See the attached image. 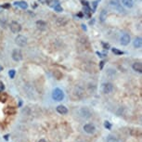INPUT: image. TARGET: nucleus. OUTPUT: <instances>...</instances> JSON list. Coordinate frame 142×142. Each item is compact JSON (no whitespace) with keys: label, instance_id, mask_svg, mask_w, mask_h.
I'll list each match as a JSON object with an SVG mask.
<instances>
[{"label":"nucleus","instance_id":"f8f14e48","mask_svg":"<svg viewBox=\"0 0 142 142\" xmlns=\"http://www.w3.org/2000/svg\"><path fill=\"white\" fill-rule=\"evenodd\" d=\"M132 67H133L134 71L137 72V73H139V74H141V73H142V64H141V62H135Z\"/></svg>","mask_w":142,"mask_h":142},{"label":"nucleus","instance_id":"4468645a","mask_svg":"<svg viewBox=\"0 0 142 142\" xmlns=\"http://www.w3.org/2000/svg\"><path fill=\"white\" fill-rule=\"evenodd\" d=\"M134 46L136 49H140L142 46V38L141 37H136V39L134 40Z\"/></svg>","mask_w":142,"mask_h":142},{"label":"nucleus","instance_id":"a211bd4d","mask_svg":"<svg viewBox=\"0 0 142 142\" xmlns=\"http://www.w3.org/2000/svg\"><path fill=\"white\" fill-rule=\"evenodd\" d=\"M122 3L123 5L125 7H126V8H132L134 5V2H133V0H122Z\"/></svg>","mask_w":142,"mask_h":142},{"label":"nucleus","instance_id":"b1692460","mask_svg":"<svg viewBox=\"0 0 142 142\" xmlns=\"http://www.w3.org/2000/svg\"><path fill=\"white\" fill-rule=\"evenodd\" d=\"M15 74H16L15 70H10V71L9 72V77H10L11 79H13V78L15 77Z\"/></svg>","mask_w":142,"mask_h":142},{"label":"nucleus","instance_id":"72a5a7b5","mask_svg":"<svg viewBox=\"0 0 142 142\" xmlns=\"http://www.w3.org/2000/svg\"><path fill=\"white\" fill-rule=\"evenodd\" d=\"M39 142H46V141H45V139H40V140H39Z\"/></svg>","mask_w":142,"mask_h":142},{"label":"nucleus","instance_id":"f704fd0d","mask_svg":"<svg viewBox=\"0 0 142 142\" xmlns=\"http://www.w3.org/2000/svg\"><path fill=\"white\" fill-rule=\"evenodd\" d=\"M83 29H85V30H86V27H85V25H84V24H83Z\"/></svg>","mask_w":142,"mask_h":142},{"label":"nucleus","instance_id":"393cba45","mask_svg":"<svg viewBox=\"0 0 142 142\" xmlns=\"http://www.w3.org/2000/svg\"><path fill=\"white\" fill-rule=\"evenodd\" d=\"M107 142H117V139L114 137V136H110L107 138Z\"/></svg>","mask_w":142,"mask_h":142},{"label":"nucleus","instance_id":"7c9ffc66","mask_svg":"<svg viewBox=\"0 0 142 142\" xmlns=\"http://www.w3.org/2000/svg\"><path fill=\"white\" fill-rule=\"evenodd\" d=\"M104 61H101V62H100V69H102L103 68V66H104Z\"/></svg>","mask_w":142,"mask_h":142},{"label":"nucleus","instance_id":"ddd939ff","mask_svg":"<svg viewBox=\"0 0 142 142\" xmlns=\"http://www.w3.org/2000/svg\"><path fill=\"white\" fill-rule=\"evenodd\" d=\"M57 111L59 112L60 114H66L67 112H68V109L66 108L65 106L63 105H59L57 107Z\"/></svg>","mask_w":142,"mask_h":142},{"label":"nucleus","instance_id":"9d476101","mask_svg":"<svg viewBox=\"0 0 142 142\" xmlns=\"http://www.w3.org/2000/svg\"><path fill=\"white\" fill-rule=\"evenodd\" d=\"M46 26H48V24L44 20H37L36 21V27L37 29H39L40 31H45L46 29Z\"/></svg>","mask_w":142,"mask_h":142},{"label":"nucleus","instance_id":"bb28decb","mask_svg":"<svg viewBox=\"0 0 142 142\" xmlns=\"http://www.w3.org/2000/svg\"><path fill=\"white\" fill-rule=\"evenodd\" d=\"M4 89H5V85L2 82H0V92H3Z\"/></svg>","mask_w":142,"mask_h":142},{"label":"nucleus","instance_id":"9b49d317","mask_svg":"<svg viewBox=\"0 0 142 142\" xmlns=\"http://www.w3.org/2000/svg\"><path fill=\"white\" fill-rule=\"evenodd\" d=\"M56 23H57L58 26H65L67 23H68V20L66 19V18H58L57 21H56Z\"/></svg>","mask_w":142,"mask_h":142},{"label":"nucleus","instance_id":"2eb2a0df","mask_svg":"<svg viewBox=\"0 0 142 142\" xmlns=\"http://www.w3.org/2000/svg\"><path fill=\"white\" fill-rule=\"evenodd\" d=\"M14 5L17 7H20V9H26L27 8H28L27 3L24 2V1H16V2L14 3Z\"/></svg>","mask_w":142,"mask_h":142},{"label":"nucleus","instance_id":"c9c22d12","mask_svg":"<svg viewBox=\"0 0 142 142\" xmlns=\"http://www.w3.org/2000/svg\"><path fill=\"white\" fill-rule=\"evenodd\" d=\"M2 70H3V67H2V66H1V65H0V72H1V71H2Z\"/></svg>","mask_w":142,"mask_h":142},{"label":"nucleus","instance_id":"473e14b6","mask_svg":"<svg viewBox=\"0 0 142 142\" xmlns=\"http://www.w3.org/2000/svg\"><path fill=\"white\" fill-rule=\"evenodd\" d=\"M9 6H10L9 4H7V5H5V6H4V8H9Z\"/></svg>","mask_w":142,"mask_h":142},{"label":"nucleus","instance_id":"aec40b11","mask_svg":"<svg viewBox=\"0 0 142 142\" xmlns=\"http://www.w3.org/2000/svg\"><path fill=\"white\" fill-rule=\"evenodd\" d=\"M99 3H100V0H96V1L92 2V9H91L92 13L96 11V9H97V7H98V4H99Z\"/></svg>","mask_w":142,"mask_h":142},{"label":"nucleus","instance_id":"5701e85b","mask_svg":"<svg viewBox=\"0 0 142 142\" xmlns=\"http://www.w3.org/2000/svg\"><path fill=\"white\" fill-rule=\"evenodd\" d=\"M54 9H55V11H57V12H62L63 11L62 7L60 6V5H58V6H56L54 8Z\"/></svg>","mask_w":142,"mask_h":142},{"label":"nucleus","instance_id":"f3484780","mask_svg":"<svg viewBox=\"0 0 142 142\" xmlns=\"http://www.w3.org/2000/svg\"><path fill=\"white\" fill-rule=\"evenodd\" d=\"M48 5H49V7H50V8H52V9H54L55 7L58 6V5H60V1L59 0H49L48 1Z\"/></svg>","mask_w":142,"mask_h":142},{"label":"nucleus","instance_id":"c756f323","mask_svg":"<svg viewBox=\"0 0 142 142\" xmlns=\"http://www.w3.org/2000/svg\"><path fill=\"white\" fill-rule=\"evenodd\" d=\"M97 54L99 55L100 57H101V58H102V57H105V56H106V54H102V53H100V52H99V51L97 52Z\"/></svg>","mask_w":142,"mask_h":142},{"label":"nucleus","instance_id":"7ed1b4c3","mask_svg":"<svg viewBox=\"0 0 142 142\" xmlns=\"http://www.w3.org/2000/svg\"><path fill=\"white\" fill-rule=\"evenodd\" d=\"M15 42L19 46L22 48V46H25L27 45V38H26L24 35H18L16 38H15Z\"/></svg>","mask_w":142,"mask_h":142},{"label":"nucleus","instance_id":"dca6fc26","mask_svg":"<svg viewBox=\"0 0 142 142\" xmlns=\"http://www.w3.org/2000/svg\"><path fill=\"white\" fill-rule=\"evenodd\" d=\"M107 16H108V12H107V10L103 9L100 14V20L101 21V22H104V21L106 20V19H107Z\"/></svg>","mask_w":142,"mask_h":142},{"label":"nucleus","instance_id":"f257e3e1","mask_svg":"<svg viewBox=\"0 0 142 142\" xmlns=\"http://www.w3.org/2000/svg\"><path fill=\"white\" fill-rule=\"evenodd\" d=\"M52 99L55 101H61L64 99V92L60 88H55L52 92Z\"/></svg>","mask_w":142,"mask_h":142},{"label":"nucleus","instance_id":"20e7f679","mask_svg":"<svg viewBox=\"0 0 142 142\" xmlns=\"http://www.w3.org/2000/svg\"><path fill=\"white\" fill-rule=\"evenodd\" d=\"M12 59L15 61H20L22 60V53L20 49H14L12 52Z\"/></svg>","mask_w":142,"mask_h":142},{"label":"nucleus","instance_id":"f03ea898","mask_svg":"<svg viewBox=\"0 0 142 142\" xmlns=\"http://www.w3.org/2000/svg\"><path fill=\"white\" fill-rule=\"evenodd\" d=\"M9 28H10V31L13 34H19L20 30H21V25L18 21H11L10 25H9Z\"/></svg>","mask_w":142,"mask_h":142},{"label":"nucleus","instance_id":"c85d7f7f","mask_svg":"<svg viewBox=\"0 0 142 142\" xmlns=\"http://www.w3.org/2000/svg\"><path fill=\"white\" fill-rule=\"evenodd\" d=\"M82 4H83V6H88V2L87 1H85V0L82 1Z\"/></svg>","mask_w":142,"mask_h":142},{"label":"nucleus","instance_id":"1a4fd4ad","mask_svg":"<svg viewBox=\"0 0 142 142\" xmlns=\"http://www.w3.org/2000/svg\"><path fill=\"white\" fill-rule=\"evenodd\" d=\"M79 112H80V115L82 117H84V118H89L91 115L90 111L87 108H82L79 111Z\"/></svg>","mask_w":142,"mask_h":142},{"label":"nucleus","instance_id":"6e6552de","mask_svg":"<svg viewBox=\"0 0 142 142\" xmlns=\"http://www.w3.org/2000/svg\"><path fill=\"white\" fill-rule=\"evenodd\" d=\"M130 43V35L128 34H124L121 37V45H127Z\"/></svg>","mask_w":142,"mask_h":142},{"label":"nucleus","instance_id":"423d86ee","mask_svg":"<svg viewBox=\"0 0 142 142\" xmlns=\"http://www.w3.org/2000/svg\"><path fill=\"white\" fill-rule=\"evenodd\" d=\"M102 90L105 94H110L113 90V85L111 83H106L102 86Z\"/></svg>","mask_w":142,"mask_h":142},{"label":"nucleus","instance_id":"a878e982","mask_svg":"<svg viewBox=\"0 0 142 142\" xmlns=\"http://www.w3.org/2000/svg\"><path fill=\"white\" fill-rule=\"evenodd\" d=\"M104 126H105L107 129H111V125L110 124V122H108V121H105V122H104Z\"/></svg>","mask_w":142,"mask_h":142},{"label":"nucleus","instance_id":"39448f33","mask_svg":"<svg viewBox=\"0 0 142 142\" xmlns=\"http://www.w3.org/2000/svg\"><path fill=\"white\" fill-rule=\"evenodd\" d=\"M111 6L113 7L114 9H117L118 11L120 12V13H125V10L122 8V6H121V4L118 2V0H111Z\"/></svg>","mask_w":142,"mask_h":142},{"label":"nucleus","instance_id":"4be33fe9","mask_svg":"<svg viewBox=\"0 0 142 142\" xmlns=\"http://www.w3.org/2000/svg\"><path fill=\"white\" fill-rule=\"evenodd\" d=\"M111 50H112V52H113L114 54H116V55H123V54H124V52L121 51V50H119V49H115V48L111 49Z\"/></svg>","mask_w":142,"mask_h":142},{"label":"nucleus","instance_id":"412c9836","mask_svg":"<svg viewBox=\"0 0 142 142\" xmlns=\"http://www.w3.org/2000/svg\"><path fill=\"white\" fill-rule=\"evenodd\" d=\"M7 98H8L7 94L0 92V101H1V102H5L7 100Z\"/></svg>","mask_w":142,"mask_h":142},{"label":"nucleus","instance_id":"6ab92c4d","mask_svg":"<svg viewBox=\"0 0 142 142\" xmlns=\"http://www.w3.org/2000/svg\"><path fill=\"white\" fill-rule=\"evenodd\" d=\"M84 13H85V15L86 16V17H90V14L92 13V11H91V9L89 8L88 6H84Z\"/></svg>","mask_w":142,"mask_h":142},{"label":"nucleus","instance_id":"2f4dec72","mask_svg":"<svg viewBox=\"0 0 142 142\" xmlns=\"http://www.w3.org/2000/svg\"><path fill=\"white\" fill-rule=\"evenodd\" d=\"M9 135H6V136H4V138H5V139H6V140H8V139H9Z\"/></svg>","mask_w":142,"mask_h":142},{"label":"nucleus","instance_id":"cd10ccee","mask_svg":"<svg viewBox=\"0 0 142 142\" xmlns=\"http://www.w3.org/2000/svg\"><path fill=\"white\" fill-rule=\"evenodd\" d=\"M102 45H103V48H104L105 49H109V48H110L109 44H105V43H102Z\"/></svg>","mask_w":142,"mask_h":142},{"label":"nucleus","instance_id":"0eeeda50","mask_svg":"<svg viewBox=\"0 0 142 142\" xmlns=\"http://www.w3.org/2000/svg\"><path fill=\"white\" fill-rule=\"evenodd\" d=\"M84 130H85V133L93 134L94 132L96 131V127H95V125H92V124H86V125H84Z\"/></svg>","mask_w":142,"mask_h":142}]
</instances>
